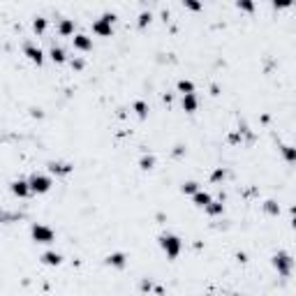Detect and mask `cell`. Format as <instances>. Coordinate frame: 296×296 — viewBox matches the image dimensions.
I'll return each mask as SVG.
<instances>
[{
    "label": "cell",
    "mask_w": 296,
    "mask_h": 296,
    "mask_svg": "<svg viewBox=\"0 0 296 296\" xmlns=\"http://www.w3.org/2000/svg\"><path fill=\"white\" fill-rule=\"evenodd\" d=\"M158 243L169 259H178V255H181V250H183L181 236L174 234V231H162V234L158 236Z\"/></svg>",
    "instance_id": "1"
},
{
    "label": "cell",
    "mask_w": 296,
    "mask_h": 296,
    "mask_svg": "<svg viewBox=\"0 0 296 296\" xmlns=\"http://www.w3.org/2000/svg\"><path fill=\"white\" fill-rule=\"evenodd\" d=\"M271 266L275 268V273L280 275V278H289L292 271H294V257L287 250H278L271 257Z\"/></svg>",
    "instance_id": "2"
},
{
    "label": "cell",
    "mask_w": 296,
    "mask_h": 296,
    "mask_svg": "<svg viewBox=\"0 0 296 296\" xmlns=\"http://www.w3.org/2000/svg\"><path fill=\"white\" fill-rule=\"evenodd\" d=\"M31 238L39 245H49L56 241V231H53L49 225H42V222H35L31 227Z\"/></svg>",
    "instance_id": "3"
},
{
    "label": "cell",
    "mask_w": 296,
    "mask_h": 296,
    "mask_svg": "<svg viewBox=\"0 0 296 296\" xmlns=\"http://www.w3.org/2000/svg\"><path fill=\"white\" fill-rule=\"evenodd\" d=\"M114 21H116V14L104 12L98 21H93V33H95L98 37H111V35H114Z\"/></svg>",
    "instance_id": "4"
},
{
    "label": "cell",
    "mask_w": 296,
    "mask_h": 296,
    "mask_svg": "<svg viewBox=\"0 0 296 296\" xmlns=\"http://www.w3.org/2000/svg\"><path fill=\"white\" fill-rule=\"evenodd\" d=\"M28 183H31L33 195H46V192L51 190L53 178H51V176H46V174H39V171H35V174H31Z\"/></svg>",
    "instance_id": "5"
},
{
    "label": "cell",
    "mask_w": 296,
    "mask_h": 296,
    "mask_svg": "<svg viewBox=\"0 0 296 296\" xmlns=\"http://www.w3.org/2000/svg\"><path fill=\"white\" fill-rule=\"evenodd\" d=\"M23 56H26L33 65H37V67L44 63V51H42L37 44H33V42H26V44H23Z\"/></svg>",
    "instance_id": "6"
},
{
    "label": "cell",
    "mask_w": 296,
    "mask_h": 296,
    "mask_svg": "<svg viewBox=\"0 0 296 296\" xmlns=\"http://www.w3.org/2000/svg\"><path fill=\"white\" fill-rule=\"evenodd\" d=\"M46 169H49V174L51 176H58V178L69 176L72 171H74V167H72L69 162H61V160H51V162H46Z\"/></svg>",
    "instance_id": "7"
},
{
    "label": "cell",
    "mask_w": 296,
    "mask_h": 296,
    "mask_svg": "<svg viewBox=\"0 0 296 296\" xmlns=\"http://www.w3.org/2000/svg\"><path fill=\"white\" fill-rule=\"evenodd\" d=\"M9 190H12V195H14V197H19V199H26V197H31V195H33L28 178H16V181H12Z\"/></svg>",
    "instance_id": "8"
},
{
    "label": "cell",
    "mask_w": 296,
    "mask_h": 296,
    "mask_svg": "<svg viewBox=\"0 0 296 296\" xmlns=\"http://www.w3.org/2000/svg\"><path fill=\"white\" fill-rule=\"evenodd\" d=\"M104 264L121 271V268H125V266H128V255H125V252H111V255H106Z\"/></svg>",
    "instance_id": "9"
},
{
    "label": "cell",
    "mask_w": 296,
    "mask_h": 296,
    "mask_svg": "<svg viewBox=\"0 0 296 296\" xmlns=\"http://www.w3.org/2000/svg\"><path fill=\"white\" fill-rule=\"evenodd\" d=\"M72 44H74L76 51H93V37L84 35V33H76L74 37H72Z\"/></svg>",
    "instance_id": "10"
},
{
    "label": "cell",
    "mask_w": 296,
    "mask_h": 296,
    "mask_svg": "<svg viewBox=\"0 0 296 296\" xmlns=\"http://www.w3.org/2000/svg\"><path fill=\"white\" fill-rule=\"evenodd\" d=\"M181 106H183V111L185 114H195L199 109V99L197 95L192 93V95H181Z\"/></svg>",
    "instance_id": "11"
},
{
    "label": "cell",
    "mask_w": 296,
    "mask_h": 296,
    "mask_svg": "<svg viewBox=\"0 0 296 296\" xmlns=\"http://www.w3.org/2000/svg\"><path fill=\"white\" fill-rule=\"evenodd\" d=\"M58 35L61 37H72L74 35V19H61L58 21Z\"/></svg>",
    "instance_id": "12"
},
{
    "label": "cell",
    "mask_w": 296,
    "mask_h": 296,
    "mask_svg": "<svg viewBox=\"0 0 296 296\" xmlns=\"http://www.w3.org/2000/svg\"><path fill=\"white\" fill-rule=\"evenodd\" d=\"M42 264L46 266H61L63 264V255L56 250H46L44 255H42Z\"/></svg>",
    "instance_id": "13"
},
{
    "label": "cell",
    "mask_w": 296,
    "mask_h": 296,
    "mask_svg": "<svg viewBox=\"0 0 296 296\" xmlns=\"http://www.w3.org/2000/svg\"><path fill=\"white\" fill-rule=\"evenodd\" d=\"M213 201V195L211 192H206V190H199L195 197H192V204L197 206V208H206V206Z\"/></svg>",
    "instance_id": "14"
},
{
    "label": "cell",
    "mask_w": 296,
    "mask_h": 296,
    "mask_svg": "<svg viewBox=\"0 0 296 296\" xmlns=\"http://www.w3.org/2000/svg\"><path fill=\"white\" fill-rule=\"evenodd\" d=\"M49 58H51L56 65H63V63L67 61V53H65V49H61V46L53 44L51 49H49Z\"/></svg>",
    "instance_id": "15"
},
{
    "label": "cell",
    "mask_w": 296,
    "mask_h": 296,
    "mask_svg": "<svg viewBox=\"0 0 296 296\" xmlns=\"http://www.w3.org/2000/svg\"><path fill=\"white\" fill-rule=\"evenodd\" d=\"M280 155L285 162L289 164H296V146H289V144H282L280 146Z\"/></svg>",
    "instance_id": "16"
},
{
    "label": "cell",
    "mask_w": 296,
    "mask_h": 296,
    "mask_svg": "<svg viewBox=\"0 0 296 296\" xmlns=\"http://www.w3.org/2000/svg\"><path fill=\"white\" fill-rule=\"evenodd\" d=\"M204 211L208 213L211 218H218V215H222V213H225V204H222V201H215V199H213V201H211L208 206H206Z\"/></svg>",
    "instance_id": "17"
},
{
    "label": "cell",
    "mask_w": 296,
    "mask_h": 296,
    "mask_svg": "<svg viewBox=\"0 0 296 296\" xmlns=\"http://www.w3.org/2000/svg\"><path fill=\"white\" fill-rule=\"evenodd\" d=\"M155 162H158L155 155H141L139 158V169L141 171H151V169H155Z\"/></svg>",
    "instance_id": "18"
},
{
    "label": "cell",
    "mask_w": 296,
    "mask_h": 296,
    "mask_svg": "<svg viewBox=\"0 0 296 296\" xmlns=\"http://www.w3.org/2000/svg\"><path fill=\"white\" fill-rule=\"evenodd\" d=\"M262 208H264L266 215H280V204L273 201V199H266L264 204H262Z\"/></svg>",
    "instance_id": "19"
},
{
    "label": "cell",
    "mask_w": 296,
    "mask_h": 296,
    "mask_svg": "<svg viewBox=\"0 0 296 296\" xmlns=\"http://www.w3.org/2000/svg\"><path fill=\"white\" fill-rule=\"evenodd\" d=\"M132 109H134V114H137L141 121H146V118H148V104H146L144 99H137V102L132 104Z\"/></svg>",
    "instance_id": "20"
},
{
    "label": "cell",
    "mask_w": 296,
    "mask_h": 296,
    "mask_svg": "<svg viewBox=\"0 0 296 296\" xmlns=\"http://www.w3.org/2000/svg\"><path fill=\"white\" fill-rule=\"evenodd\" d=\"M176 88H178L181 95H192V93H195V84H192L190 79H181V81L176 84Z\"/></svg>",
    "instance_id": "21"
},
{
    "label": "cell",
    "mask_w": 296,
    "mask_h": 296,
    "mask_svg": "<svg viewBox=\"0 0 296 296\" xmlns=\"http://www.w3.org/2000/svg\"><path fill=\"white\" fill-rule=\"evenodd\" d=\"M181 192H183V195H190V197H195V195L199 192V183L197 181H185L181 185Z\"/></svg>",
    "instance_id": "22"
},
{
    "label": "cell",
    "mask_w": 296,
    "mask_h": 296,
    "mask_svg": "<svg viewBox=\"0 0 296 296\" xmlns=\"http://www.w3.org/2000/svg\"><path fill=\"white\" fill-rule=\"evenodd\" d=\"M33 31H35V35H44L46 33V19L44 16H35V19H33Z\"/></svg>",
    "instance_id": "23"
},
{
    "label": "cell",
    "mask_w": 296,
    "mask_h": 296,
    "mask_svg": "<svg viewBox=\"0 0 296 296\" xmlns=\"http://www.w3.org/2000/svg\"><path fill=\"white\" fill-rule=\"evenodd\" d=\"M225 178H227V169L225 167H215L211 171V183H222Z\"/></svg>",
    "instance_id": "24"
},
{
    "label": "cell",
    "mask_w": 296,
    "mask_h": 296,
    "mask_svg": "<svg viewBox=\"0 0 296 296\" xmlns=\"http://www.w3.org/2000/svg\"><path fill=\"white\" fill-rule=\"evenodd\" d=\"M151 21H153V14H151V12H141V14L137 16V26H139V28H146V26H151Z\"/></svg>",
    "instance_id": "25"
},
{
    "label": "cell",
    "mask_w": 296,
    "mask_h": 296,
    "mask_svg": "<svg viewBox=\"0 0 296 296\" xmlns=\"http://www.w3.org/2000/svg\"><path fill=\"white\" fill-rule=\"evenodd\" d=\"M236 9L252 14V12H255V2H250V0H238V2H236Z\"/></svg>",
    "instance_id": "26"
},
{
    "label": "cell",
    "mask_w": 296,
    "mask_h": 296,
    "mask_svg": "<svg viewBox=\"0 0 296 296\" xmlns=\"http://www.w3.org/2000/svg\"><path fill=\"white\" fill-rule=\"evenodd\" d=\"M183 5H185V9H190V12H199V9H201V2H197V0H185Z\"/></svg>",
    "instance_id": "27"
},
{
    "label": "cell",
    "mask_w": 296,
    "mask_h": 296,
    "mask_svg": "<svg viewBox=\"0 0 296 296\" xmlns=\"http://www.w3.org/2000/svg\"><path fill=\"white\" fill-rule=\"evenodd\" d=\"M84 58H72V69H84Z\"/></svg>",
    "instance_id": "28"
},
{
    "label": "cell",
    "mask_w": 296,
    "mask_h": 296,
    "mask_svg": "<svg viewBox=\"0 0 296 296\" xmlns=\"http://www.w3.org/2000/svg\"><path fill=\"white\" fill-rule=\"evenodd\" d=\"M139 287H141V292H151V289H153V282H151V280H146V278H144Z\"/></svg>",
    "instance_id": "29"
},
{
    "label": "cell",
    "mask_w": 296,
    "mask_h": 296,
    "mask_svg": "<svg viewBox=\"0 0 296 296\" xmlns=\"http://www.w3.org/2000/svg\"><path fill=\"white\" fill-rule=\"evenodd\" d=\"M292 7V2H273V9H287Z\"/></svg>",
    "instance_id": "30"
},
{
    "label": "cell",
    "mask_w": 296,
    "mask_h": 296,
    "mask_svg": "<svg viewBox=\"0 0 296 296\" xmlns=\"http://www.w3.org/2000/svg\"><path fill=\"white\" fill-rule=\"evenodd\" d=\"M292 229H296V215H294V220H292Z\"/></svg>",
    "instance_id": "31"
},
{
    "label": "cell",
    "mask_w": 296,
    "mask_h": 296,
    "mask_svg": "<svg viewBox=\"0 0 296 296\" xmlns=\"http://www.w3.org/2000/svg\"><path fill=\"white\" fill-rule=\"evenodd\" d=\"M231 296H245V294H231Z\"/></svg>",
    "instance_id": "32"
},
{
    "label": "cell",
    "mask_w": 296,
    "mask_h": 296,
    "mask_svg": "<svg viewBox=\"0 0 296 296\" xmlns=\"http://www.w3.org/2000/svg\"><path fill=\"white\" fill-rule=\"evenodd\" d=\"M206 296H211V294H206Z\"/></svg>",
    "instance_id": "33"
}]
</instances>
